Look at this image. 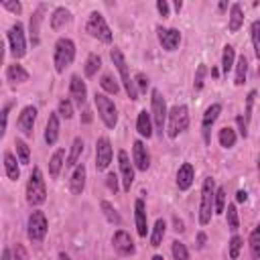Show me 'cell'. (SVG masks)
Here are the masks:
<instances>
[{"label": "cell", "mask_w": 260, "mask_h": 260, "mask_svg": "<svg viewBox=\"0 0 260 260\" xmlns=\"http://www.w3.org/2000/svg\"><path fill=\"white\" fill-rule=\"evenodd\" d=\"M215 211V181L207 177L201 187V203H199V223L205 225L211 221V213Z\"/></svg>", "instance_id": "6da1fadb"}, {"label": "cell", "mask_w": 260, "mask_h": 260, "mask_svg": "<svg viewBox=\"0 0 260 260\" xmlns=\"http://www.w3.org/2000/svg\"><path fill=\"white\" fill-rule=\"evenodd\" d=\"M45 199H47V185H45L41 169L35 167L28 177V183H26V201H28V205L37 207V205H43Z\"/></svg>", "instance_id": "7a4b0ae2"}, {"label": "cell", "mask_w": 260, "mask_h": 260, "mask_svg": "<svg viewBox=\"0 0 260 260\" xmlns=\"http://www.w3.org/2000/svg\"><path fill=\"white\" fill-rule=\"evenodd\" d=\"M75 59V45L71 39H65L61 37L57 43H55V53H53V63H55V69L59 73L65 71V67H69Z\"/></svg>", "instance_id": "3957f363"}, {"label": "cell", "mask_w": 260, "mask_h": 260, "mask_svg": "<svg viewBox=\"0 0 260 260\" xmlns=\"http://www.w3.org/2000/svg\"><path fill=\"white\" fill-rule=\"evenodd\" d=\"M110 57H112L114 65L118 67V71H120V77H122V83H124V89H126L128 98H130L132 102H134V100H138V89H136L134 79H132V77H130V73H128V65H126V59H124L122 51L114 47V49L110 51Z\"/></svg>", "instance_id": "277c9868"}, {"label": "cell", "mask_w": 260, "mask_h": 260, "mask_svg": "<svg viewBox=\"0 0 260 260\" xmlns=\"http://www.w3.org/2000/svg\"><path fill=\"white\" fill-rule=\"evenodd\" d=\"M167 120H169V136L171 138L185 132L189 128V110H187V106H173L169 110Z\"/></svg>", "instance_id": "5b68a950"}, {"label": "cell", "mask_w": 260, "mask_h": 260, "mask_svg": "<svg viewBox=\"0 0 260 260\" xmlns=\"http://www.w3.org/2000/svg\"><path fill=\"white\" fill-rule=\"evenodd\" d=\"M93 104H95V108H98V114H100L102 122H104L108 128H114V126L118 124V112H116L114 102H112L108 95H104V93H95V95H93Z\"/></svg>", "instance_id": "8992f818"}, {"label": "cell", "mask_w": 260, "mask_h": 260, "mask_svg": "<svg viewBox=\"0 0 260 260\" xmlns=\"http://www.w3.org/2000/svg\"><path fill=\"white\" fill-rule=\"evenodd\" d=\"M87 32L91 37H95L98 41H102V43H112V39H114L106 18L100 12H91L89 14V18H87Z\"/></svg>", "instance_id": "52a82bcc"}, {"label": "cell", "mask_w": 260, "mask_h": 260, "mask_svg": "<svg viewBox=\"0 0 260 260\" xmlns=\"http://www.w3.org/2000/svg\"><path fill=\"white\" fill-rule=\"evenodd\" d=\"M47 217L43 211H32L28 215V223H26V234L30 242H43V238L47 236Z\"/></svg>", "instance_id": "ba28073f"}, {"label": "cell", "mask_w": 260, "mask_h": 260, "mask_svg": "<svg viewBox=\"0 0 260 260\" xmlns=\"http://www.w3.org/2000/svg\"><path fill=\"white\" fill-rule=\"evenodd\" d=\"M150 104H152V122H154V126H156V130L162 134V128H165V124H167V116H169V112H167V104H165V98H162V93L158 91V89H152V93H150Z\"/></svg>", "instance_id": "9c48e42d"}, {"label": "cell", "mask_w": 260, "mask_h": 260, "mask_svg": "<svg viewBox=\"0 0 260 260\" xmlns=\"http://www.w3.org/2000/svg\"><path fill=\"white\" fill-rule=\"evenodd\" d=\"M8 43H10V53L20 59L26 55V41H24V28L20 22L12 24L10 30H8Z\"/></svg>", "instance_id": "30bf717a"}, {"label": "cell", "mask_w": 260, "mask_h": 260, "mask_svg": "<svg viewBox=\"0 0 260 260\" xmlns=\"http://www.w3.org/2000/svg\"><path fill=\"white\" fill-rule=\"evenodd\" d=\"M110 160H112V144H110V140L106 136H102L95 142V169L98 171H106Z\"/></svg>", "instance_id": "8fae6325"}, {"label": "cell", "mask_w": 260, "mask_h": 260, "mask_svg": "<svg viewBox=\"0 0 260 260\" xmlns=\"http://www.w3.org/2000/svg\"><path fill=\"white\" fill-rule=\"evenodd\" d=\"M118 165H120V175H122V183H124V191H130L132 183H134V167L128 158L126 150L118 152Z\"/></svg>", "instance_id": "7c38bea8"}, {"label": "cell", "mask_w": 260, "mask_h": 260, "mask_svg": "<svg viewBox=\"0 0 260 260\" xmlns=\"http://www.w3.org/2000/svg\"><path fill=\"white\" fill-rule=\"evenodd\" d=\"M112 244H114V250L118 252V254H122V256H130V254H134V242H132V238H130V234L128 232H124V230H118L116 234H114V238H112Z\"/></svg>", "instance_id": "4fadbf2b"}, {"label": "cell", "mask_w": 260, "mask_h": 260, "mask_svg": "<svg viewBox=\"0 0 260 260\" xmlns=\"http://www.w3.org/2000/svg\"><path fill=\"white\" fill-rule=\"evenodd\" d=\"M156 32H158V41H160L162 49L175 51V49L179 47V43H181V32H179L177 28H162V26H158Z\"/></svg>", "instance_id": "5bb4252c"}, {"label": "cell", "mask_w": 260, "mask_h": 260, "mask_svg": "<svg viewBox=\"0 0 260 260\" xmlns=\"http://www.w3.org/2000/svg\"><path fill=\"white\" fill-rule=\"evenodd\" d=\"M132 160H134V167L140 169V171H146L150 167V154L144 146L142 140H134L132 144Z\"/></svg>", "instance_id": "9a60e30c"}, {"label": "cell", "mask_w": 260, "mask_h": 260, "mask_svg": "<svg viewBox=\"0 0 260 260\" xmlns=\"http://www.w3.org/2000/svg\"><path fill=\"white\" fill-rule=\"evenodd\" d=\"M69 95H71V100H73L77 106H83V104H85L87 87H85V83L81 81L79 75H71V79H69Z\"/></svg>", "instance_id": "2e32d148"}, {"label": "cell", "mask_w": 260, "mask_h": 260, "mask_svg": "<svg viewBox=\"0 0 260 260\" xmlns=\"http://www.w3.org/2000/svg\"><path fill=\"white\" fill-rule=\"evenodd\" d=\"M35 120H37V108H35V106H26V108L20 112V116H18V128L22 130L24 136H30V134H32Z\"/></svg>", "instance_id": "e0dca14e"}, {"label": "cell", "mask_w": 260, "mask_h": 260, "mask_svg": "<svg viewBox=\"0 0 260 260\" xmlns=\"http://www.w3.org/2000/svg\"><path fill=\"white\" fill-rule=\"evenodd\" d=\"M134 219H136V232L140 238H146V232H148V221H146V207H144V201L142 199H136L134 201Z\"/></svg>", "instance_id": "ac0fdd59"}, {"label": "cell", "mask_w": 260, "mask_h": 260, "mask_svg": "<svg viewBox=\"0 0 260 260\" xmlns=\"http://www.w3.org/2000/svg\"><path fill=\"white\" fill-rule=\"evenodd\" d=\"M193 179H195V171H193V165L191 162H183L177 171V187L181 191H187L191 185H193Z\"/></svg>", "instance_id": "d6986e66"}, {"label": "cell", "mask_w": 260, "mask_h": 260, "mask_svg": "<svg viewBox=\"0 0 260 260\" xmlns=\"http://www.w3.org/2000/svg\"><path fill=\"white\" fill-rule=\"evenodd\" d=\"M219 112H221V104H211V106L205 110V114H203L201 128H203V138H205V142H209V128H211L213 122L217 120Z\"/></svg>", "instance_id": "ffe728a7"}, {"label": "cell", "mask_w": 260, "mask_h": 260, "mask_svg": "<svg viewBox=\"0 0 260 260\" xmlns=\"http://www.w3.org/2000/svg\"><path fill=\"white\" fill-rule=\"evenodd\" d=\"M59 138V116L57 114H49V120H47V126H45V142L51 146L55 144Z\"/></svg>", "instance_id": "44dd1931"}, {"label": "cell", "mask_w": 260, "mask_h": 260, "mask_svg": "<svg viewBox=\"0 0 260 260\" xmlns=\"http://www.w3.org/2000/svg\"><path fill=\"white\" fill-rule=\"evenodd\" d=\"M83 187H85V167H83V165H79V167L73 171V175H71V181H69V189H71V193H75V195H81Z\"/></svg>", "instance_id": "7402d4cb"}, {"label": "cell", "mask_w": 260, "mask_h": 260, "mask_svg": "<svg viewBox=\"0 0 260 260\" xmlns=\"http://www.w3.org/2000/svg\"><path fill=\"white\" fill-rule=\"evenodd\" d=\"M136 130H138V134H140V136H146V138H150V136H152V116H150L146 110H142V112L138 114Z\"/></svg>", "instance_id": "603a6c76"}, {"label": "cell", "mask_w": 260, "mask_h": 260, "mask_svg": "<svg viewBox=\"0 0 260 260\" xmlns=\"http://www.w3.org/2000/svg\"><path fill=\"white\" fill-rule=\"evenodd\" d=\"M69 20H71V12L67 8H63V6H59V8H55V12L51 16V28L53 30H59L65 24H69Z\"/></svg>", "instance_id": "cb8c5ba5"}, {"label": "cell", "mask_w": 260, "mask_h": 260, "mask_svg": "<svg viewBox=\"0 0 260 260\" xmlns=\"http://www.w3.org/2000/svg\"><path fill=\"white\" fill-rule=\"evenodd\" d=\"M6 77H8L10 83H24V81H28V71L22 65H16L14 63V65H8Z\"/></svg>", "instance_id": "d4e9b609"}, {"label": "cell", "mask_w": 260, "mask_h": 260, "mask_svg": "<svg viewBox=\"0 0 260 260\" xmlns=\"http://www.w3.org/2000/svg\"><path fill=\"white\" fill-rule=\"evenodd\" d=\"M63 165H65V150L59 148V150L53 152V156H51V160H49V173H51V177H59Z\"/></svg>", "instance_id": "484cf974"}, {"label": "cell", "mask_w": 260, "mask_h": 260, "mask_svg": "<svg viewBox=\"0 0 260 260\" xmlns=\"http://www.w3.org/2000/svg\"><path fill=\"white\" fill-rule=\"evenodd\" d=\"M242 22H244V14H242L240 4H232V10H230V24H228L230 32H238L240 26H242Z\"/></svg>", "instance_id": "4316f807"}, {"label": "cell", "mask_w": 260, "mask_h": 260, "mask_svg": "<svg viewBox=\"0 0 260 260\" xmlns=\"http://www.w3.org/2000/svg\"><path fill=\"white\" fill-rule=\"evenodd\" d=\"M4 171H6L8 179H12V181H16L20 177V169H18L16 158H14L12 152H4Z\"/></svg>", "instance_id": "83f0119b"}, {"label": "cell", "mask_w": 260, "mask_h": 260, "mask_svg": "<svg viewBox=\"0 0 260 260\" xmlns=\"http://www.w3.org/2000/svg\"><path fill=\"white\" fill-rule=\"evenodd\" d=\"M236 130L234 128H230V126H223L221 130H219V134H217V140H219V144L223 146V148H232L234 144H236Z\"/></svg>", "instance_id": "f1b7e54d"}, {"label": "cell", "mask_w": 260, "mask_h": 260, "mask_svg": "<svg viewBox=\"0 0 260 260\" xmlns=\"http://www.w3.org/2000/svg\"><path fill=\"white\" fill-rule=\"evenodd\" d=\"M165 232H167L165 219H156V221H154V228H152V234H150V246L158 248L160 242H162V238H165Z\"/></svg>", "instance_id": "f546056e"}, {"label": "cell", "mask_w": 260, "mask_h": 260, "mask_svg": "<svg viewBox=\"0 0 260 260\" xmlns=\"http://www.w3.org/2000/svg\"><path fill=\"white\" fill-rule=\"evenodd\" d=\"M248 244H250V254H252V258H254V260H260V223L252 230Z\"/></svg>", "instance_id": "4dcf8cb0"}, {"label": "cell", "mask_w": 260, "mask_h": 260, "mask_svg": "<svg viewBox=\"0 0 260 260\" xmlns=\"http://www.w3.org/2000/svg\"><path fill=\"white\" fill-rule=\"evenodd\" d=\"M41 18H43V6L30 16V43L39 45V26H41Z\"/></svg>", "instance_id": "1f68e13d"}, {"label": "cell", "mask_w": 260, "mask_h": 260, "mask_svg": "<svg viewBox=\"0 0 260 260\" xmlns=\"http://www.w3.org/2000/svg\"><path fill=\"white\" fill-rule=\"evenodd\" d=\"M234 61H236V51H234L232 45H225V47H223V55H221V69H223L225 75H228V71L234 67Z\"/></svg>", "instance_id": "d6a6232c"}, {"label": "cell", "mask_w": 260, "mask_h": 260, "mask_svg": "<svg viewBox=\"0 0 260 260\" xmlns=\"http://www.w3.org/2000/svg\"><path fill=\"white\" fill-rule=\"evenodd\" d=\"M102 211H104V215H106V219H108L110 223H114V225H120V223H122L120 213L116 211V207H114L110 201H102Z\"/></svg>", "instance_id": "836d02e7"}, {"label": "cell", "mask_w": 260, "mask_h": 260, "mask_svg": "<svg viewBox=\"0 0 260 260\" xmlns=\"http://www.w3.org/2000/svg\"><path fill=\"white\" fill-rule=\"evenodd\" d=\"M246 75H248V59L242 55L238 61H236V85H242L246 81Z\"/></svg>", "instance_id": "e575fe53"}, {"label": "cell", "mask_w": 260, "mask_h": 260, "mask_svg": "<svg viewBox=\"0 0 260 260\" xmlns=\"http://www.w3.org/2000/svg\"><path fill=\"white\" fill-rule=\"evenodd\" d=\"M81 152H83V140H81V138H75L73 144H71V152H69L65 165H67V167H75V162H77V158H79Z\"/></svg>", "instance_id": "d590c367"}, {"label": "cell", "mask_w": 260, "mask_h": 260, "mask_svg": "<svg viewBox=\"0 0 260 260\" xmlns=\"http://www.w3.org/2000/svg\"><path fill=\"white\" fill-rule=\"evenodd\" d=\"M14 146H16L18 162H20V165H28V160H30V150H28L26 142H24V140H20V138H16V140H14Z\"/></svg>", "instance_id": "8d00e7d4"}, {"label": "cell", "mask_w": 260, "mask_h": 260, "mask_svg": "<svg viewBox=\"0 0 260 260\" xmlns=\"http://www.w3.org/2000/svg\"><path fill=\"white\" fill-rule=\"evenodd\" d=\"M102 67V59H100V55H89L87 57V61H85V67H83V71H85V75L87 77H93L95 73H98V69Z\"/></svg>", "instance_id": "74e56055"}, {"label": "cell", "mask_w": 260, "mask_h": 260, "mask_svg": "<svg viewBox=\"0 0 260 260\" xmlns=\"http://www.w3.org/2000/svg\"><path fill=\"white\" fill-rule=\"evenodd\" d=\"M100 85H102V89H104L106 93H114V95H116V93L120 91V85H118V83L112 79V75H108V73H106V75H102Z\"/></svg>", "instance_id": "f35d334b"}, {"label": "cell", "mask_w": 260, "mask_h": 260, "mask_svg": "<svg viewBox=\"0 0 260 260\" xmlns=\"http://www.w3.org/2000/svg\"><path fill=\"white\" fill-rule=\"evenodd\" d=\"M252 32V45H254V55L260 59V20H254L250 26Z\"/></svg>", "instance_id": "ab89813d"}, {"label": "cell", "mask_w": 260, "mask_h": 260, "mask_svg": "<svg viewBox=\"0 0 260 260\" xmlns=\"http://www.w3.org/2000/svg\"><path fill=\"white\" fill-rule=\"evenodd\" d=\"M173 260H189V252L185 244H181L179 240L173 242Z\"/></svg>", "instance_id": "60d3db41"}, {"label": "cell", "mask_w": 260, "mask_h": 260, "mask_svg": "<svg viewBox=\"0 0 260 260\" xmlns=\"http://www.w3.org/2000/svg\"><path fill=\"white\" fill-rule=\"evenodd\" d=\"M225 211V189L217 187L215 189V211L213 213H223Z\"/></svg>", "instance_id": "b9f144b4"}, {"label": "cell", "mask_w": 260, "mask_h": 260, "mask_svg": "<svg viewBox=\"0 0 260 260\" xmlns=\"http://www.w3.org/2000/svg\"><path fill=\"white\" fill-rule=\"evenodd\" d=\"M238 225H240V221H238L236 205H234V203H230V205H228V228H230L232 232H236V230H238Z\"/></svg>", "instance_id": "7bdbcfd3"}, {"label": "cell", "mask_w": 260, "mask_h": 260, "mask_svg": "<svg viewBox=\"0 0 260 260\" xmlns=\"http://www.w3.org/2000/svg\"><path fill=\"white\" fill-rule=\"evenodd\" d=\"M240 250H242V238L240 236H232V240H230V258L236 260L240 256Z\"/></svg>", "instance_id": "ee69618b"}, {"label": "cell", "mask_w": 260, "mask_h": 260, "mask_svg": "<svg viewBox=\"0 0 260 260\" xmlns=\"http://www.w3.org/2000/svg\"><path fill=\"white\" fill-rule=\"evenodd\" d=\"M57 114H61L65 120H69V118L73 116V106H71V102H69L67 98L59 102V112H57Z\"/></svg>", "instance_id": "f6af8a7d"}, {"label": "cell", "mask_w": 260, "mask_h": 260, "mask_svg": "<svg viewBox=\"0 0 260 260\" xmlns=\"http://www.w3.org/2000/svg\"><path fill=\"white\" fill-rule=\"evenodd\" d=\"M254 98H256V91H250L248 98H246V114H244V120L248 122L252 118V106H254Z\"/></svg>", "instance_id": "bcb514c9"}, {"label": "cell", "mask_w": 260, "mask_h": 260, "mask_svg": "<svg viewBox=\"0 0 260 260\" xmlns=\"http://www.w3.org/2000/svg\"><path fill=\"white\" fill-rule=\"evenodd\" d=\"M205 71H207V67H205V65H199V67H197V73H195V89H201V87H203Z\"/></svg>", "instance_id": "7dc6e473"}, {"label": "cell", "mask_w": 260, "mask_h": 260, "mask_svg": "<svg viewBox=\"0 0 260 260\" xmlns=\"http://www.w3.org/2000/svg\"><path fill=\"white\" fill-rule=\"evenodd\" d=\"M134 83L140 87V91H146V87H148V77H146L144 73H136V75H134Z\"/></svg>", "instance_id": "c3c4849f"}, {"label": "cell", "mask_w": 260, "mask_h": 260, "mask_svg": "<svg viewBox=\"0 0 260 260\" xmlns=\"http://www.w3.org/2000/svg\"><path fill=\"white\" fill-rule=\"evenodd\" d=\"M106 185H108V189L110 191H118V177L114 175V173H108V177H106Z\"/></svg>", "instance_id": "681fc988"}, {"label": "cell", "mask_w": 260, "mask_h": 260, "mask_svg": "<svg viewBox=\"0 0 260 260\" xmlns=\"http://www.w3.org/2000/svg\"><path fill=\"white\" fill-rule=\"evenodd\" d=\"M2 6H4L6 10H10V12H14V14H18V12L22 10L20 2H2Z\"/></svg>", "instance_id": "f907efd6"}, {"label": "cell", "mask_w": 260, "mask_h": 260, "mask_svg": "<svg viewBox=\"0 0 260 260\" xmlns=\"http://www.w3.org/2000/svg\"><path fill=\"white\" fill-rule=\"evenodd\" d=\"M236 124H238V128H240V136H242V138H246V136H248V130H246V120H244L242 116H238V118H236Z\"/></svg>", "instance_id": "816d5d0a"}, {"label": "cell", "mask_w": 260, "mask_h": 260, "mask_svg": "<svg viewBox=\"0 0 260 260\" xmlns=\"http://www.w3.org/2000/svg\"><path fill=\"white\" fill-rule=\"evenodd\" d=\"M8 112H10V104H6L4 108H2V134L6 132V122H8Z\"/></svg>", "instance_id": "f5cc1de1"}, {"label": "cell", "mask_w": 260, "mask_h": 260, "mask_svg": "<svg viewBox=\"0 0 260 260\" xmlns=\"http://www.w3.org/2000/svg\"><path fill=\"white\" fill-rule=\"evenodd\" d=\"M156 8H158V12L162 16H169V4H167V0H158L156 2Z\"/></svg>", "instance_id": "db71d44e"}, {"label": "cell", "mask_w": 260, "mask_h": 260, "mask_svg": "<svg viewBox=\"0 0 260 260\" xmlns=\"http://www.w3.org/2000/svg\"><path fill=\"white\" fill-rule=\"evenodd\" d=\"M14 258L16 260H26V252H24V248L20 244H16V248H14Z\"/></svg>", "instance_id": "11a10c76"}, {"label": "cell", "mask_w": 260, "mask_h": 260, "mask_svg": "<svg viewBox=\"0 0 260 260\" xmlns=\"http://www.w3.org/2000/svg\"><path fill=\"white\" fill-rule=\"evenodd\" d=\"M246 199H248V193H246V191H242V189H240V191H238V193H236V201H238V203H244V201H246Z\"/></svg>", "instance_id": "9f6ffc18"}, {"label": "cell", "mask_w": 260, "mask_h": 260, "mask_svg": "<svg viewBox=\"0 0 260 260\" xmlns=\"http://www.w3.org/2000/svg\"><path fill=\"white\" fill-rule=\"evenodd\" d=\"M205 240H207V236H205L203 232H199V234H197V246L203 248V246H205Z\"/></svg>", "instance_id": "6f0895ef"}, {"label": "cell", "mask_w": 260, "mask_h": 260, "mask_svg": "<svg viewBox=\"0 0 260 260\" xmlns=\"http://www.w3.org/2000/svg\"><path fill=\"white\" fill-rule=\"evenodd\" d=\"M2 260H16V258L12 256V250H10V248H4V252H2Z\"/></svg>", "instance_id": "680465c9"}, {"label": "cell", "mask_w": 260, "mask_h": 260, "mask_svg": "<svg viewBox=\"0 0 260 260\" xmlns=\"http://www.w3.org/2000/svg\"><path fill=\"white\" fill-rule=\"evenodd\" d=\"M175 230H177V232H183V230H185V228H183V221L177 219V217H175Z\"/></svg>", "instance_id": "91938a15"}, {"label": "cell", "mask_w": 260, "mask_h": 260, "mask_svg": "<svg viewBox=\"0 0 260 260\" xmlns=\"http://www.w3.org/2000/svg\"><path fill=\"white\" fill-rule=\"evenodd\" d=\"M83 122H91V112L89 110L83 112Z\"/></svg>", "instance_id": "94428289"}, {"label": "cell", "mask_w": 260, "mask_h": 260, "mask_svg": "<svg viewBox=\"0 0 260 260\" xmlns=\"http://www.w3.org/2000/svg\"><path fill=\"white\" fill-rule=\"evenodd\" d=\"M181 8H183V2H181V0H177V2H175V10H177V12H179V10H181Z\"/></svg>", "instance_id": "6125c7cd"}, {"label": "cell", "mask_w": 260, "mask_h": 260, "mask_svg": "<svg viewBox=\"0 0 260 260\" xmlns=\"http://www.w3.org/2000/svg\"><path fill=\"white\" fill-rule=\"evenodd\" d=\"M59 260H71V258H69L65 252H61V254H59Z\"/></svg>", "instance_id": "be15d7a7"}, {"label": "cell", "mask_w": 260, "mask_h": 260, "mask_svg": "<svg viewBox=\"0 0 260 260\" xmlns=\"http://www.w3.org/2000/svg\"><path fill=\"white\" fill-rule=\"evenodd\" d=\"M152 260H165V258H162V256H158V254H154V256H152Z\"/></svg>", "instance_id": "e7e4bbea"}, {"label": "cell", "mask_w": 260, "mask_h": 260, "mask_svg": "<svg viewBox=\"0 0 260 260\" xmlns=\"http://www.w3.org/2000/svg\"><path fill=\"white\" fill-rule=\"evenodd\" d=\"M258 171H260V156H258Z\"/></svg>", "instance_id": "03108f58"}, {"label": "cell", "mask_w": 260, "mask_h": 260, "mask_svg": "<svg viewBox=\"0 0 260 260\" xmlns=\"http://www.w3.org/2000/svg\"><path fill=\"white\" fill-rule=\"evenodd\" d=\"M258 75H260V65H258Z\"/></svg>", "instance_id": "003e7915"}]
</instances>
